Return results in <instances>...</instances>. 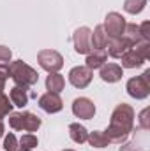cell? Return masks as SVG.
Here are the masks:
<instances>
[{
  "label": "cell",
  "mask_w": 150,
  "mask_h": 151,
  "mask_svg": "<svg viewBox=\"0 0 150 151\" xmlns=\"http://www.w3.org/2000/svg\"><path fill=\"white\" fill-rule=\"evenodd\" d=\"M9 97H11V104H12V106H16V107H25V106L28 104L27 90H25V88H21V86H14V88H11Z\"/></svg>",
  "instance_id": "17"
},
{
  "label": "cell",
  "mask_w": 150,
  "mask_h": 151,
  "mask_svg": "<svg viewBox=\"0 0 150 151\" xmlns=\"http://www.w3.org/2000/svg\"><path fill=\"white\" fill-rule=\"evenodd\" d=\"M64 151H74V150H64Z\"/></svg>",
  "instance_id": "31"
},
{
  "label": "cell",
  "mask_w": 150,
  "mask_h": 151,
  "mask_svg": "<svg viewBox=\"0 0 150 151\" xmlns=\"http://www.w3.org/2000/svg\"><path fill=\"white\" fill-rule=\"evenodd\" d=\"M37 137L34 134H25L20 142H18V151H34L37 148Z\"/></svg>",
  "instance_id": "20"
},
{
  "label": "cell",
  "mask_w": 150,
  "mask_h": 151,
  "mask_svg": "<svg viewBox=\"0 0 150 151\" xmlns=\"http://www.w3.org/2000/svg\"><path fill=\"white\" fill-rule=\"evenodd\" d=\"M92 81V70L87 69V67H81L78 65L74 69H71L69 72V83L76 86V88H87Z\"/></svg>",
  "instance_id": "10"
},
{
  "label": "cell",
  "mask_w": 150,
  "mask_h": 151,
  "mask_svg": "<svg viewBox=\"0 0 150 151\" xmlns=\"http://www.w3.org/2000/svg\"><path fill=\"white\" fill-rule=\"evenodd\" d=\"M127 93L133 97V99H147L150 93V70H145L141 76H136V77H131L127 81Z\"/></svg>",
  "instance_id": "4"
},
{
  "label": "cell",
  "mask_w": 150,
  "mask_h": 151,
  "mask_svg": "<svg viewBox=\"0 0 150 151\" xmlns=\"http://www.w3.org/2000/svg\"><path fill=\"white\" fill-rule=\"evenodd\" d=\"M7 77H9V69H7V65H0V93H2L4 88H5Z\"/></svg>",
  "instance_id": "27"
},
{
  "label": "cell",
  "mask_w": 150,
  "mask_h": 151,
  "mask_svg": "<svg viewBox=\"0 0 150 151\" xmlns=\"http://www.w3.org/2000/svg\"><path fill=\"white\" fill-rule=\"evenodd\" d=\"M122 67H125V69H136V67H141L143 63H145V60L131 47V49H127L122 56Z\"/></svg>",
  "instance_id": "16"
},
{
  "label": "cell",
  "mask_w": 150,
  "mask_h": 151,
  "mask_svg": "<svg viewBox=\"0 0 150 151\" xmlns=\"http://www.w3.org/2000/svg\"><path fill=\"white\" fill-rule=\"evenodd\" d=\"M4 148L5 151H18V141L14 137V134H9L4 141Z\"/></svg>",
  "instance_id": "25"
},
{
  "label": "cell",
  "mask_w": 150,
  "mask_h": 151,
  "mask_svg": "<svg viewBox=\"0 0 150 151\" xmlns=\"http://www.w3.org/2000/svg\"><path fill=\"white\" fill-rule=\"evenodd\" d=\"M134 127V109L129 104H118L110 118V127L104 132L110 144H122L127 141Z\"/></svg>",
  "instance_id": "1"
},
{
  "label": "cell",
  "mask_w": 150,
  "mask_h": 151,
  "mask_svg": "<svg viewBox=\"0 0 150 151\" xmlns=\"http://www.w3.org/2000/svg\"><path fill=\"white\" fill-rule=\"evenodd\" d=\"M106 49H108L106 55H110L113 58H120V56H122L127 49H131V47H129V44L124 40V37H115V39H110V40H108Z\"/></svg>",
  "instance_id": "13"
},
{
  "label": "cell",
  "mask_w": 150,
  "mask_h": 151,
  "mask_svg": "<svg viewBox=\"0 0 150 151\" xmlns=\"http://www.w3.org/2000/svg\"><path fill=\"white\" fill-rule=\"evenodd\" d=\"M124 40L129 44V47H134L136 44H140L143 37H141V34H140V27L138 25H134V23H129V25H125V30H124Z\"/></svg>",
  "instance_id": "15"
},
{
  "label": "cell",
  "mask_w": 150,
  "mask_h": 151,
  "mask_svg": "<svg viewBox=\"0 0 150 151\" xmlns=\"http://www.w3.org/2000/svg\"><path fill=\"white\" fill-rule=\"evenodd\" d=\"M11 111H12V104L9 102V97H5L4 93H0V121L7 114H11Z\"/></svg>",
  "instance_id": "23"
},
{
  "label": "cell",
  "mask_w": 150,
  "mask_h": 151,
  "mask_svg": "<svg viewBox=\"0 0 150 151\" xmlns=\"http://www.w3.org/2000/svg\"><path fill=\"white\" fill-rule=\"evenodd\" d=\"M73 113L81 119H92L95 114V106L90 99L79 97V99H74V102H73Z\"/></svg>",
  "instance_id": "8"
},
{
  "label": "cell",
  "mask_w": 150,
  "mask_h": 151,
  "mask_svg": "<svg viewBox=\"0 0 150 151\" xmlns=\"http://www.w3.org/2000/svg\"><path fill=\"white\" fill-rule=\"evenodd\" d=\"M69 135H71V139L78 142V144H83V142H87V139H88V132H87V128L83 127V125H79V123H71L69 125Z\"/></svg>",
  "instance_id": "19"
},
{
  "label": "cell",
  "mask_w": 150,
  "mask_h": 151,
  "mask_svg": "<svg viewBox=\"0 0 150 151\" xmlns=\"http://www.w3.org/2000/svg\"><path fill=\"white\" fill-rule=\"evenodd\" d=\"M101 79L103 81H106V83H117V81H120L122 79V67L120 65H117V63H104L103 67H101Z\"/></svg>",
  "instance_id": "11"
},
{
  "label": "cell",
  "mask_w": 150,
  "mask_h": 151,
  "mask_svg": "<svg viewBox=\"0 0 150 151\" xmlns=\"http://www.w3.org/2000/svg\"><path fill=\"white\" fill-rule=\"evenodd\" d=\"M2 135H4V123L0 121V139H2Z\"/></svg>",
  "instance_id": "30"
},
{
  "label": "cell",
  "mask_w": 150,
  "mask_h": 151,
  "mask_svg": "<svg viewBox=\"0 0 150 151\" xmlns=\"http://www.w3.org/2000/svg\"><path fill=\"white\" fill-rule=\"evenodd\" d=\"M147 116H149V109H143V111H141V116H140V121H141V128H143V130H149L150 128L149 118H147Z\"/></svg>",
  "instance_id": "29"
},
{
  "label": "cell",
  "mask_w": 150,
  "mask_h": 151,
  "mask_svg": "<svg viewBox=\"0 0 150 151\" xmlns=\"http://www.w3.org/2000/svg\"><path fill=\"white\" fill-rule=\"evenodd\" d=\"M9 125L12 130H25V132H37L41 127V118L32 113H11Z\"/></svg>",
  "instance_id": "3"
},
{
  "label": "cell",
  "mask_w": 150,
  "mask_h": 151,
  "mask_svg": "<svg viewBox=\"0 0 150 151\" xmlns=\"http://www.w3.org/2000/svg\"><path fill=\"white\" fill-rule=\"evenodd\" d=\"M11 56H12L11 49L5 46H0V65H7L11 62Z\"/></svg>",
  "instance_id": "26"
},
{
  "label": "cell",
  "mask_w": 150,
  "mask_h": 151,
  "mask_svg": "<svg viewBox=\"0 0 150 151\" xmlns=\"http://www.w3.org/2000/svg\"><path fill=\"white\" fill-rule=\"evenodd\" d=\"M88 142H90V146H94V148H106L108 144H110V141H108V137L104 135V132H90L88 134V139H87Z\"/></svg>",
  "instance_id": "21"
},
{
  "label": "cell",
  "mask_w": 150,
  "mask_h": 151,
  "mask_svg": "<svg viewBox=\"0 0 150 151\" xmlns=\"http://www.w3.org/2000/svg\"><path fill=\"white\" fill-rule=\"evenodd\" d=\"M39 107L46 113L53 114V113H58L62 111L64 104H62V99L58 97V93H53V91H48L44 95L39 97Z\"/></svg>",
  "instance_id": "9"
},
{
  "label": "cell",
  "mask_w": 150,
  "mask_h": 151,
  "mask_svg": "<svg viewBox=\"0 0 150 151\" xmlns=\"http://www.w3.org/2000/svg\"><path fill=\"white\" fill-rule=\"evenodd\" d=\"M108 44V35L103 28V25H97L94 28V32L90 34V46L92 49H104Z\"/></svg>",
  "instance_id": "14"
},
{
  "label": "cell",
  "mask_w": 150,
  "mask_h": 151,
  "mask_svg": "<svg viewBox=\"0 0 150 151\" xmlns=\"http://www.w3.org/2000/svg\"><path fill=\"white\" fill-rule=\"evenodd\" d=\"M37 62H39V65H41V69H44L50 74L58 72L64 67V58L55 49H42V51H39Z\"/></svg>",
  "instance_id": "5"
},
{
  "label": "cell",
  "mask_w": 150,
  "mask_h": 151,
  "mask_svg": "<svg viewBox=\"0 0 150 151\" xmlns=\"http://www.w3.org/2000/svg\"><path fill=\"white\" fill-rule=\"evenodd\" d=\"M90 34L92 30L87 28V27H81L78 28L73 35V40H74V49L76 53L79 55H88L92 51V46H90Z\"/></svg>",
  "instance_id": "7"
},
{
  "label": "cell",
  "mask_w": 150,
  "mask_h": 151,
  "mask_svg": "<svg viewBox=\"0 0 150 151\" xmlns=\"http://www.w3.org/2000/svg\"><path fill=\"white\" fill-rule=\"evenodd\" d=\"M125 25L127 23H125V19H124L122 14H118V12H108L103 28H104V32H106L108 37L115 39V37H122V34L125 30Z\"/></svg>",
  "instance_id": "6"
},
{
  "label": "cell",
  "mask_w": 150,
  "mask_h": 151,
  "mask_svg": "<svg viewBox=\"0 0 150 151\" xmlns=\"http://www.w3.org/2000/svg\"><path fill=\"white\" fill-rule=\"evenodd\" d=\"M64 84H66V79L58 72H53L46 77V90L48 91H53V93H60L64 90Z\"/></svg>",
  "instance_id": "18"
},
{
  "label": "cell",
  "mask_w": 150,
  "mask_h": 151,
  "mask_svg": "<svg viewBox=\"0 0 150 151\" xmlns=\"http://www.w3.org/2000/svg\"><path fill=\"white\" fill-rule=\"evenodd\" d=\"M108 60V55L104 49H94L87 55V60H85V67L94 70V69H101L104 65V62Z\"/></svg>",
  "instance_id": "12"
},
{
  "label": "cell",
  "mask_w": 150,
  "mask_h": 151,
  "mask_svg": "<svg viewBox=\"0 0 150 151\" xmlns=\"http://www.w3.org/2000/svg\"><path fill=\"white\" fill-rule=\"evenodd\" d=\"M9 76L12 77V81L16 83V86H21V88H30L37 83L39 74L37 70H34L30 65H27L23 60H16L12 62L9 67Z\"/></svg>",
  "instance_id": "2"
},
{
  "label": "cell",
  "mask_w": 150,
  "mask_h": 151,
  "mask_svg": "<svg viewBox=\"0 0 150 151\" xmlns=\"http://www.w3.org/2000/svg\"><path fill=\"white\" fill-rule=\"evenodd\" d=\"M138 27H140V34H141L143 40H150V23L149 21H145V23H141Z\"/></svg>",
  "instance_id": "28"
},
{
  "label": "cell",
  "mask_w": 150,
  "mask_h": 151,
  "mask_svg": "<svg viewBox=\"0 0 150 151\" xmlns=\"http://www.w3.org/2000/svg\"><path fill=\"white\" fill-rule=\"evenodd\" d=\"M143 60H149L150 58V42L149 40H141L140 44H136L134 47H133Z\"/></svg>",
  "instance_id": "24"
},
{
  "label": "cell",
  "mask_w": 150,
  "mask_h": 151,
  "mask_svg": "<svg viewBox=\"0 0 150 151\" xmlns=\"http://www.w3.org/2000/svg\"><path fill=\"white\" fill-rule=\"evenodd\" d=\"M145 5H147V0H125V2H124V9H125V12H129V14H138V12H141V11L145 9Z\"/></svg>",
  "instance_id": "22"
}]
</instances>
